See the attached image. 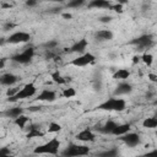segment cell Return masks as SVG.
I'll return each mask as SVG.
<instances>
[{
  "label": "cell",
  "mask_w": 157,
  "mask_h": 157,
  "mask_svg": "<svg viewBox=\"0 0 157 157\" xmlns=\"http://www.w3.org/2000/svg\"><path fill=\"white\" fill-rule=\"evenodd\" d=\"M126 108V102L125 99L120 98L119 96L108 98L103 103L98 105V109L101 110H108V112H123Z\"/></svg>",
  "instance_id": "obj_1"
},
{
  "label": "cell",
  "mask_w": 157,
  "mask_h": 157,
  "mask_svg": "<svg viewBox=\"0 0 157 157\" xmlns=\"http://www.w3.org/2000/svg\"><path fill=\"white\" fill-rule=\"evenodd\" d=\"M36 93H37V87L34 86V83L28 82L22 88H20L13 96L7 97V101L9 102H17V101H21V99H27V98L33 97Z\"/></svg>",
  "instance_id": "obj_2"
},
{
  "label": "cell",
  "mask_w": 157,
  "mask_h": 157,
  "mask_svg": "<svg viewBox=\"0 0 157 157\" xmlns=\"http://www.w3.org/2000/svg\"><path fill=\"white\" fill-rule=\"evenodd\" d=\"M59 147H60V141L56 137H53L45 144L37 146L33 152L37 155H58Z\"/></svg>",
  "instance_id": "obj_3"
},
{
  "label": "cell",
  "mask_w": 157,
  "mask_h": 157,
  "mask_svg": "<svg viewBox=\"0 0 157 157\" xmlns=\"http://www.w3.org/2000/svg\"><path fill=\"white\" fill-rule=\"evenodd\" d=\"M88 153H90V147H87L85 145H75V144L67 145V147L61 152V155L63 156H66V157L86 156Z\"/></svg>",
  "instance_id": "obj_4"
},
{
  "label": "cell",
  "mask_w": 157,
  "mask_h": 157,
  "mask_svg": "<svg viewBox=\"0 0 157 157\" xmlns=\"http://www.w3.org/2000/svg\"><path fill=\"white\" fill-rule=\"evenodd\" d=\"M33 56H34V49H33L32 47H28V48H26L25 50H22L21 53L15 54V55L11 58V60L15 61V63H17V64L25 65V64L31 63L32 59H33Z\"/></svg>",
  "instance_id": "obj_5"
},
{
  "label": "cell",
  "mask_w": 157,
  "mask_h": 157,
  "mask_svg": "<svg viewBox=\"0 0 157 157\" xmlns=\"http://www.w3.org/2000/svg\"><path fill=\"white\" fill-rule=\"evenodd\" d=\"M130 44H134L137 50H146L148 48L152 47L153 44V37L151 34H141L140 37L132 39L130 42Z\"/></svg>",
  "instance_id": "obj_6"
},
{
  "label": "cell",
  "mask_w": 157,
  "mask_h": 157,
  "mask_svg": "<svg viewBox=\"0 0 157 157\" xmlns=\"http://www.w3.org/2000/svg\"><path fill=\"white\" fill-rule=\"evenodd\" d=\"M94 60H96V56L92 53H83V54H80L77 58L72 59L70 61V65L76 66V67H82V66L94 63Z\"/></svg>",
  "instance_id": "obj_7"
},
{
  "label": "cell",
  "mask_w": 157,
  "mask_h": 157,
  "mask_svg": "<svg viewBox=\"0 0 157 157\" xmlns=\"http://www.w3.org/2000/svg\"><path fill=\"white\" fill-rule=\"evenodd\" d=\"M31 39V34L25 32V31H17V32H13L11 33L6 42L10 43V44H22V43H27L28 40Z\"/></svg>",
  "instance_id": "obj_8"
},
{
  "label": "cell",
  "mask_w": 157,
  "mask_h": 157,
  "mask_svg": "<svg viewBox=\"0 0 157 157\" xmlns=\"http://www.w3.org/2000/svg\"><path fill=\"white\" fill-rule=\"evenodd\" d=\"M120 140L129 147H135L140 144V135L136 132H126L120 136Z\"/></svg>",
  "instance_id": "obj_9"
},
{
  "label": "cell",
  "mask_w": 157,
  "mask_h": 157,
  "mask_svg": "<svg viewBox=\"0 0 157 157\" xmlns=\"http://www.w3.org/2000/svg\"><path fill=\"white\" fill-rule=\"evenodd\" d=\"M76 140L82 142H93L96 140V134L91 129H83L76 134Z\"/></svg>",
  "instance_id": "obj_10"
},
{
  "label": "cell",
  "mask_w": 157,
  "mask_h": 157,
  "mask_svg": "<svg viewBox=\"0 0 157 157\" xmlns=\"http://www.w3.org/2000/svg\"><path fill=\"white\" fill-rule=\"evenodd\" d=\"M87 45H88V40H87L86 38H81V39H78L76 43H74V44L71 45L70 52H71V53L83 54V53H86Z\"/></svg>",
  "instance_id": "obj_11"
},
{
  "label": "cell",
  "mask_w": 157,
  "mask_h": 157,
  "mask_svg": "<svg viewBox=\"0 0 157 157\" xmlns=\"http://www.w3.org/2000/svg\"><path fill=\"white\" fill-rule=\"evenodd\" d=\"M37 99L40 102H54L56 99V93L52 90H43L37 96Z\"/></svg>",
  "instance_id": "obj_12"
},
{
  "label": "cell",
  "mask_w": 157,
  "mask_h": 157,
  "mask_svg": "<svg viewBox=\"0 0 157 157\" xmlns=\"http://www.w3.org/2000/svg\"><path fill=\"white\" fill-rule=\"evenodd\" d=\"M117 125H118V123H115L114 120H108L102 126H99V128L97 126L96 130H98L101 134H104V135H112Z\"/></svg>",
  "instance_id": "obj_13"
},
{
  "label": "cell",
  "mask_w": 157,
  "mask_h": 157,
  "mask_svg": "<svg viewBox=\"0 0 157 157\" xmlns=\"http://www.w3.org/2000/svg\"><path fill=\"white\" fill-rule=\"evenodd\" d=\"M131 91H132V86H131L129 82L123 81V82H120V83L117 86V88L114 90V96L129 94V93H131Z\"/></svg>",
  "instance_id": "obj_14"
},
{
  "label": "cell",
  "mask_w": 157,
  "mask_h": 157,
  "mask_svg": "<svg viewBox=\"0 0 157 157\" xmlns=\"http://www.w3.org/2000/svg\"><path fill=\"white\" fill-rule=\"evenodd\" d=\"M90 9H112L110 0H91L88 2Z\"/></svg>",
  "instance_id": "obj_15"
},
{
  "label": "cell",
  "mask_w": 157,
  "mask_h": 157,
  "mask_svg": "<svg viewBox=\"0 0 157 157\" xmlns=\"http://www.w3.org/2000/svg\"><path fill=\"white\" fill-rule=\"evenodd\" d=\"M17 80H18L17 76L13 75V74H11V72L2 74L1 77H0V82H1V85H4V86H12V85H15V83L17 82Z\"/></svg>",
  "instance_id": "obj_16"
},
{
  "label": "cell",
  "mask_w": 157,
  "mask_h": 157,
  "mask_svg": "<svg viewBox=\"0 0 157 157\" xmlns=\"http://www.w3.org/2000/svg\"><path fill=\"white\" fill-rule=\"evenodd\" d=\"M94 37L99 40H103V42L112 40L113 39V32L110 29H99V31L96 32Z\"/></svg>",
  "instance_id": "obj_17"
},
{
  "label": "cell",
  "mask_w": 157,
  "mask_h": 157,
  "mask_svg": "<svg viewBox=\"0 0 157 157\" xmlns=\"http://www.w3.org/2000/svg\"><path fill=\"white\" fill-rule=\"evenodd\" d=\"M21 114H23V109H22L21 107H12V108L6 109V110L2 113V115L7 117V118H12V119L20 117Z\"/></svg>",
  "instance_id": "obj_18"
},
{
  "label": "cell",
  "mask_w": 157,
  "mask_h": 157,
  "mask_svg": "<svg viewBox=\"0 0 157 157\" xmlns=\"http://www.w3.org/2000/svg\"><path fill=\"white\" fill-rule=\"evenodd\" d=\"M29 131L27 132V137L28 139H32V137H43L45 134L43 132V131H40L39 130V128L37 126V125H34V124H31L29 125Z\"/></svg>",
  "instance_id": "obj_19"
},
{
  "label": "cell",
  "mask_w": 157,
  "mask_h": 157,
  "mask_svg": "<svg viewBox=\"0 0 157 157\" xmlns=\"http://www.w3.org/2000/svg\"><path fill=\"white\" fill-rule=\"evenodd\" d=\"M130 131V124H118L113 131L112 135H115V136H121L126 132Z\"/></svg>",
  "instance_id": "obj_20"
},
{
  "label": "cell",
  "mask_w": 157,
  "mask_h": 157,
  "mask_svg": "<svg viewBox=\"0 0 157 157\" xmlns=\"http://www.w3.org/2000/svg\"><path fill=\"white\" fill-rule=\"evenodd\" d=\"M28 123H29V118H28L27 115H25V114H21L20 117H17V118L13 119V124L17 125V126L21 128V129H25Z\"/></svg>",
  "instance_id": "obj_21"
},
{
  "label": "cell",
  "mask_w": 157,
  "mask_h": 157,
  "mask_svg": "<svg viewBox=\"0 0 157 157\" xmlns=\"http://www.w3.org/2000/svg\"><path fill=\"white\" fill-rule=\"evenodd\" d=\"M129 76H130V71L128 70V69H119V70H117L115 71V74L113 75V78H117V80H126V78H129Z\"/></svg>",
  "instance_id": "obj_22"
},
{
  "label": "cell",
  "mask_w": 157,
  "mask_h": 157,
  "mask_svg": "<svg viewBox=\"0 0 157 157\" xmlns=\"http://www.w3.org/2000/svg\"><path fill=\"white\" fill-rule=\"evenodd\" d=\"M142 126L147 129H156L157 128V117H148L142 121Z\"/></svg>",
  "instance_id": "obj_23"
},
{
  "label": "cell",
  "mask_w": 157,
  "mask_h": 157,
  "mask_svg": "<svg viewBox=\"0 0 157 157\" xmlns=\"http://www.w3.org/2000/svg\"><path fill=\"white\" fill-rule=\"evenodd\" d=\"M50 77H52L53 81H54L55 83H58V85H65V83H66L65 77H64L59 71H54V72H52V74H50Z\"/></svg>",
  "instance_id": "obj_24"
},
{
  "label": "cell",
  "mask_w": 157,
  "mask_h": 157,
  "mask_svg": "<svg viewBox=\"0 0 157 157\" xmlns=\"http://www.w3.org/2000/svg\"><path fill=\"white\" fill-rule=\"evenodd\" d=\"M141 61H142L145 65L151 66V65L153 64V55L150 54V53H147V52H145V53L141 55Z\"/></svg>",
  "instance_id": "obj_25"
},
{
  "label": "cell",
  "mask_w": 157,
  "mask_h": 157,
  "mask_svg": "<svg viewBox=\"0 0 157 157\" xmlns=\"http://www.w3.org/2000/svg\"><path fill=\"white\" fill-rule=\"evenodd\" d=\"M60 130H61V125H60L59 123L52 121V123H49V125H48L47 132H49V134H55V132H59Z\"/></svg>",
  "instance_id": "obj_26"
},
{
  "label": "cell",
  "mask_w": 157,
  "mask_h": 157,
  "mask_svg": "<svg viewBox=\"0 0 157 157\" xmlns=\"http://www.w3.org/2000/svg\"><path fill=\"white\" fill-rule=\"evenodd\" d=\"M85 4H86V0H69L66 6L69 9H78Z\"/></svg>",
  "instance_id": "obj_27"
},
{
  "label": "cell",
  "mask_w": 157,
  "mask_h": 157,
  "mask_svg": "<svg viewBox=\"0 0 157 157\" xmlns=\"http://www.w3.org/2000/svg\"><path fill=\"white\" fill-rule=\"evenodd\" d=\"M76 96V90L72 88V87H67V88H64L63 91V97L65 98H71V97H75Z\"/></svg>",
  "instance_id": "obj_28"
},
{
  "label": "cell",
  "mask_w": 157,
  "mask_h": 157,
  "mask_svg": "<svg viewBox=\"0 0 157 157\" xmlns=\"http://www.w3.org/2000/svg\"><path fill=\"white\" fill-rule=\"evenodd\" d=\"M118 155V151L115 148L113 150H108V151H104V152H101L99 156H104V157H114Z\"/></svg>",
  "instance_id": "obj_29"
},
{
  "label": "cell",
  "mask_w": 157,
  "mask_h": 157,
  "mask_svg": "<svg viewBox=\"0 0 157 157\" xmlns=\"http://www.w3.org/2000/svg\"><path fill=\"white\" fill-rule=\"evenodd\" d=\"M56 45H58V42L56 40H48L47 43H44V47L47 49H54Z\"/></svg>",
  "instance_id": "obj_30"
},
{
  "label": "cell",
  "mask_w": 157,
  "mask_h": 157,
  "mask_svg": "<svg viewBox=\"0 0 157 157\" xmlns=\"http://www.w3.org/2000/svg\"><path fill=\"white\" fill-rule=\"evenodd\" d=\"M112 10H114V11H117V12H123V5H121V4L112 5Z\"/></svg>",
  "instance_id": "obj_31"
},
{
  "label": "cell",
  "mask_w": 157,
  "mask_h": 157,
  "mask_svg": "<svg viewBox=\"0 0 157 157\" xmlns=\"http://www.w3.org/2000/svg\"><path fill=\"white\" fill-rule=\"evenodd\" d=\"M0 155H4V156H10V155H11V152H10V150H9V148L2 147V148H0Z\"/></svg>",
  "instance_id": "obj_32"
},
{
  "label": "cell",
  "mask_w": 157,
  "mask_h": 157,
  "mask_svg": "<svg viewBox=\"0 0 157 157\" xmlns=\"http://www.w3.org/2000/svg\"><path fill=\"white\" fill-rule=\"evenodd\" d=\"M37 5V0H27L26 1V6H29V7H33Z\"/></svg>",
  "instance_id": "obj_33"
},
{
  "label": "cell",
  "mask_w": 157,
  "mask_h": 157,
  "mask_svg": "<svg viewBox=\"0 0 157 157\" xmlns=\"http://www.w3.org/2000/svg\"><path fill=\"white\" fill-rule=\"evenodd\" d=\"M99 21L101 22H110L112 17L110 16H103V17H99Z\"/></svg>",
  "instance_id": "obj_34"
},
{
  "label": "cell",
  "mask_w": 157,
  "mask_h": 157,
  "mask_svg": "<svg viewBox=\"0 0 157 157\" xmlns=\"http://www.w3.org/2000/svg\"><path fill=\"white\" fill-rule=\"evenodd\" d=\"M141 61V55H134L132 56V63L134 64H137V63H140Z\"/></svg>",
  "instance_id": "obj_35"
},
{
  "label": "cell",
  "mask_w": 157,
  "mask_h": 157,
  "mask_svg": "<svg viewBox=\"0 0 157 157\" xmlns=\"http://www.w3.org/2000/svg\"><path fill=\"white\" fill-rule=\"evenodd\" d=\"M15 27V25H12V23H7V25H5V31H7V29H11V28H13Z\"/></svg>",
  "instance_id": "obj_36"
},
{
  "label": "cell",
  "mask_w": 157,
  "mask_h": 157,
  "mask_svg": "<svg viewBox=\"0 0 157 157\" xmlns=\"http://www.w3.org/2000/svg\"><path fill=\"white\" fill-rule=\"evenodd\" d=\"M117 4H121V5H125V4H128V1L129 0H114Z\"/></svg>",
  "instance_id": "obj_37"
},
{
  "label": "cell",
  "mask_w": 157,
  "mask_h": 157,
  "mask_svg": "<svg viewBox=\"0 0 157 157\" xmlns=\"http://www.w3.org/2000/svg\"><path fill=\"white\" fill-rule=\"evenodd\" d=\"M148 77H150V80H151V81H157V76H156V75H153V74H150V75H148Z\"/></svg>",
  "instance_id": "obj_38"
},
{
  "label": "cell",
  "mask_w": 157,
  "mask_h": 157,
  "mask_svg": "<svg viewBox=\"0 0 157 157\" xmlns=\"http://www.w3.org/2000/svg\"><path fill=\"white\" fill-rule=\"evenodd\" d=\"M63 17H64V18H71L72 15H71V13H63Z\"/></svg>",
  "instance_id": "obj_39"
},
{
  "label": "cell",
  "mask_w": 157,
  "mask_h": 157,
  "mask_svg": "<svg viewBox=\"0 0 157 157\" xmlns=\"http://www.w3.org/2000/svg\"><path fill=\"white\" fill-rule=\"evenodd\" d=\"M148 155H153V156H157V150H153V151H150Z\"/></svg>",
  "instance_id": "obj_40"
},
{
  "label": "cell",
  "mask_w": 157,
  "mask_h": 157,
  "mask_svg": "<svg viewBox=\"0 0 157 157\" xmlns=\"http://www.w3.org/2000/svg\"><path fill=\"white\" fill-rule=\"evenodd\" d=\"M5 65V59H1V63H0V69H2Z\"/></svg>",
  "instance_id": "obj_41"
},
{
  "label": "cell",
  "mask_w": 157,
  "mask_h": 157,
  "mask_svg": "<svg viewBox=\"0 0 157 157\" xmlns=\"http://www.w3.org/2000/svg\"><path fill=\"white\" fill-rule=\"evenodd\" d=\"M49 1H52V2H63L64 0H49Z\"/></svg>",
  "instance_id": "obj_42"
},
{
  "label": "cell",
  "mask_w": 157,
  "mask_h": 157,
  "mask_svg": "<svg viewBox=\"0 0 157 157\" xmlns=\"http://www.w3.org/2000/svg\"><path fill=\"white\" fill-rule=\"evenodd\" d=\"M153 103H155V105H157V99H156V101H155Z\"/></svg>",
  "instance_id": "obj_43"
},
{
  "label": "cell",
  "mask_w": 157,
  "mask_h": 157,
  "mask_svg": "<svg viewBox=\"0 0 157 157\" xmlns=\"http://www.w3.org/2000/svg\"><path fill=\"white\" fill-rule=\"evenodd\" d=\"M155 117H157V112H156V115H155Z\"/></svg>",
  "instance_id": "obj_44"
}]
</instances>
